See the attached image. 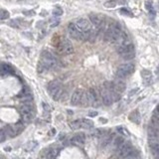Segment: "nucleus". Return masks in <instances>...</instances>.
<instances>
[{
	"label": "nucleus",
	"mask_w": 159,
	"mask_h": 159,
	"mask_svg": "<svg viewBox=\"0 0 159 159\" xmlns=\"http://www.w3.org/2000/svg\"><path fill=\"white\" fill-rule=\"evenodd\" d=\"M123 31L121 29V26L117 22L110 23L105 31V36L103 39L106 42H110L113 44H116L118 42L119 38L121 37Z\"/></svg>",
	"instance_id": "obj_1"
},
{
	"label": "nucleus",
	"mask_w": 159,
	"mask_h": 159,
	"mask_svg": "<svg viewBox=\"0 0 159 159\" xmlns=\"http://www.w3.org/2000/svg\"><path fill=\"white\" fill-rule=\"evenodd\" d=\"M57 58L55 57L53 53H51L50 51L44 50L40 57V66L44 70H50L52 68L57 66Z\"/></svg>",
	"instance_id": "obj_2"
},
{
	"label": "nucleus",
	"mask_w": 159,
	"mask_h": 159,
	"mask_svg": "<svg viewBox=\"0 0 159 159\" xmlns=\"http://www.w3.org/2000/svg\"><path fill=\"white\" fill-rule=\"evenodd\" d=\"M19 113L21 114V120L25 123H29L34 116V109L31 102H23L19 107Z\"/></svg>",
	"instance_id": "obj_3"
},
{
	"label": "nucleus",
	"mask_w": 159,
	"mask_h": 159,
	"mask_svg": "<svg viewBox=\"0 0 159 159\" xmlns=\"http://www.w3.org/2000/svg\"><path fill=\"white\" fill-rule=\"evenodd\" d=\"M68 32H69V35L72 38L75 40H78V41H85V40L90 39L89 33H83V31L79 29V27L76 25V23H70L68 25Z\"/></svg>",
	"instance_id": "obj_4"
},
{
	"label": "nucleus",
	"mask_w": 159,
	"mask_h": 159,
	"mask_svg": "<svg viewBox=\"0 0 159 159\" xmlns=\"http://www.w3.org/2000/svg\"><path fill=\"white\" fill-rule=\"evenodd\" d=\"M57 48V51L61 55H71L74 53V47L68 39H60L54 45Z\"/></svg>",
	"instance_id": "obj_5"
},
{
	"label": "nucleus",
	"mask_w": 159,
	"mask_h": 159,
	"mask_svg": "<svg viewBox=\"0 0 159 159\" xmlns=\"http://www.w3.org/2000/svg\"><path fill=\"white\" fill-rule=\"evenodd\" d=\"M48 91L51 95V98L54 99V101H59L61 98L62 94H63V87L62 85L60 83V82L56 81H51L49 83H48Z\"/></svg>",
	"instance_id": "obj_6"
},
{
	"label": "nucleus",
	"mask_w": 159,
	"mask_h": 159,
	"mask_svg": "<svg viewBox=\"0 0 159 159\" xmlns=\"http://www.w3.org/2000/svg\"><path fill=\"white\" fill-rule=\"evenodd\" d=\"M3 128L5 130L7 136L13 138L15 136H17V135H19L24 130V128H25V123L21 120L17 123H13V124H8L5 127H3Z\"/></svg>",
	"instance_id": "obj_7"
},
{
	"label": "nucleus",
	"mask_w": 159,
	"mask_h": 159,
	"mask_svg": "<svg viewBox=\"0 0 159 159\" xmlns=\"http://www.w3.org/2000/svg\"><path fill=\"white\" fill-rule=\"evenodd\" d=\"M135 71V66L132 63H127V64H122L116 70V77L119 79H125L129 77L130 75L133 74Z\"/></svg>",
	"instance_id": "obj_8"
},
{
	"label": "nucleus",
	"mask_w": 159,
	"mask_h": 159,
	"mask_svg": "<svg viewBox=\"0 0 159 159\" xmlns=\"http://www.w3.org/2000/svg\"><path fill=\"white\" fill-rule=\"evenodd\" d=\"M133 147L130 142L124 141L116 148V156L118 158H126L133 154Z\"/></svg>",
	"instance_id": "obj_9"
},
{
	"label": "nucleus",
	"mask_w": 159,
	"mask_h": 159,
	"mask_svg": "<svg viewBox=\"0 0 159 159\" xmlns=\"http://www.w3.org/2000/svg\"><path fill=\"white\" fill-rule=\"evenodd\" d=\"M90 95V101H91V105L93 107H98L102 105V95L99 93V89H95V87H91L87 91Z\"/></svg>",
	"instance_id": "obj_10"
},
{
	"label": "nucleus",
	"mask_w": 159,
	"mask_h": 159,
	"mask_svg": "<svg viewBox=\"0 0 159 159\" xmlns=\"http://www.w3.org/2000/svg\"><path fill=\"white\" fill-rule=\"evenodd\" d=\"M89 19L98 31H101L102 28H105V17L102 15L97 13H91L89 15Z\"/></svg>",
	"instance_id": "obj_11"
},
{
	"label": "nucleus",
	"mask_w": 159,
	"mask_h": 159,
	"mask_svg": "<svg viewBox=\"0 0 159 159\" xmlns=\"http://www.w3.org/2000/svg\"><path fill=\"white\" fill-rule=\"evenodd\" d=\"M76 25L79 27V29L83 31V33H89L91 34L93 32V24L90 21V19L87 20L86 18H79L76 21Z\"/></svg>",
	"instance_id": "obj_12"
},
{
	"label": "nucleus",
	"mask_w": 159,
	"mask_h": 159,
	"mask_svg": "<svg viewBox=\"0 0 159 159\" xmlns=\"http://www.w3.org/2000/svg\"><path fill=\"white\" fill-rule=\"evenodd\" d=\"M118 54L120 55V57L122 59L126 60V61L132 60L135 57V48L133 46V44L129 43L128 45H127L121 52H119Z\"/></svg>",
	"instance_id": "obj_13"
},
{
	"label": "nucleus",
	"mask_w": 159,
	"mask_h": 159,
	"mask_svg": "<svg viewBox=\"0 0 159 159\" xmlns=\"http://www.w3.org/2000/svg\"><path fill=\"white\" fill-rule=\"evenodd\" d=\"M83 91L82 89H77L76 90L73 94H72L71 98V105H80L82 103V99H83Z\"/></svg>",
	"instance_id": "obj_14"
},
{
	"label": "nucleus",
	"mask_w": 159,
	"mask_h": 159,
	"mask_svg": "<svg viewBox=\"0 0 159 159\" xmlns=\"http://www.w3.org/2000/svg\"><path fill=\"white\" fill-rule=\"evenodd\" d=\"M113 90L120 94L125 91V83L122 81V79L117 78L114 82H113Z\"/></svg>",
	"instance_id": "obj_15"
},
{
	"label": "nucleus",
	"mask_w": 159,
	"mask_h": 159,
	"mask_svg": "<svg viewBox=\"0 0 159 159\" xmlns=\"http://www.w3.org/2000/svg\"><path fill=\"white\" fill-rule=\"evenodd\" d=\"M141 77H142V82L145 86H150L153 82L152 74L148 70H142L141 71Z\"/></svg>",
	"instance_id": "obj_16"
},
{
	"label": "nucleus",
	"mask_w": 159,
	"mask_h": 159,
	"mask_svg": "<svg viewBox=\"0 0 159 159\" xmlns=\"http://www.w3.org/2000/svg\"><path fill=\"white\" fill-rule=\"evenodd\" d=\"M86 142V135L83 133H79V134H76L74 137L71 138V143L73 145H83V143Z\"/></svg>",
	"instance_id": "obj_17"
},
{
	"label": "nucleus",
	"mask_w": 159,
	"mask_h": 159,
	"mask_svg": "<svg viewBox=\"0 0 159 159\" xmlns=\"http://www.w3.org/2000/svg\"><path fill=\"white\" fill-rule=\"evenodd\" d=\"M148 135L151 138H159V127L150 123L148 126Z\"/></svg>",
	"instance_id": "obj_18"
},
{
	"label": "nucleus",
	"mask_w": 159,
	"mask_h": 159,
	"mask_svg": "<svg viewBox=\"0 0 159 159\" xmlns=\"http://www.w3.org/2000/svg\"><path fill=\"white\" fill-rule=\"evenodd\" d=\"M129 119L132 122H135L136 124H138L140 122V114H139L138 110H133L132 113L129 114Z\"/></svg>",
	"instance_id": "obj_19"
},
{
	"label": "nucleus",
	"mask_w": 159,
	"mask_h": 159,
	"mask_svg": "<svg viewBox=\"0 0 159 159\" xmlns=\"http://www.w3.org/2000/svg\"><path fill=\"white\" fill-rule=\"evenodd\" d=\"M81 125L82 128H91L94 126V122L91 119L87 118H81Z\"/></svg>",
	"instance_id": "obj_20"
},
{
	"label": "nucleus",
	"mask_w": 159,
	"mask_h": 159,
	"mask_svg": "<svg viewBox=\"0 0 159 159\" xmlns=\"http://www.w3.org/2000/svg\"><path fill=\"white\" fill-rule=\"evenodd\" d=\"M151 124H153L155 126H158L159 127V111L154 109L153 111V115L151 117Z\"/></svg>",
	"instance_id": "obj_21"
},
{
	"label": "nucleus",
	"mask_w": 159,
	"mask_h": 159,
	"mask_svg": "<svg viewBox=\"0 0 159 159\" xmlns=\"http://www.w3.org/2000/svg\"><path fill=\"white\" fill-rule=\"evenodd\" d=\"M81 105L83 106H87V105H91V101H90V95L89 93L87 91H83V99H82V103Z\"/></svg>",
	"instance_id": "obj_22"
},
{
	"label": "nucleus",
	"mask_w": 159,
	"mask_h": 159,
	"mask_svg": "<svg viewBox=\"0 0 159 159\" xmlns=\"http://www.w3.org/2000/svg\"><path fill=\"white\" fill-rule=\"evenodd\" d=\"M37 145H38L37 141H29L24 146V149H25V151H27V152H30V151H33L36 147H37Z\"/></svg>",
	"instance_id": "obj_23"
},
{
	"label": "nucleus",
	"mask_w": 159,
	"mask_h": 159,
	"mask_svg": "<svg viewBox=\"0 0 159 159\" xmlns=\"http://www.w3.org/2000/svg\"><path fill=\"white\" fill-rule=\"evenodd\" d=\"M14 71L13 69L9 66V65H6V64H2V70H1V74L2 76H4L5 74L7 75H10V74H13Z\"/></svg>",
	"instance_id": "obj_24"
},
{
	"label": "nucleus",
	"mask_w": 159,
	"mask_h": 159,
	"mask_svg": "<svg viewBox=\"0 0 159 159\" xmlns=\"http://www.w3.org/2000/svg\"><path fill=\"white\" fill-rule=\"evenodd\" d=\"M123 142H124V139H123V137L121 136L120 134H119L118 136L114 137V138H113V146L115 147V148H117V147H118L119 145H120V144H122Z\"/></svg>",
	"instance_id": "obj_25"
},
{
	"label": "nucleus",
	"mask_w": 159,
	"mask_h": 159,
	"mask_svg": "<svg viewBox=\"0 0 159 159\" xmlns=\"http://www.w3.org/2000/svg\"><path fill=\"white\" fill-rule=\"evenodd\" d=\"M70 126H71V128L72 129H79V128H82V125H81V119H77V120H74V121H72L70 123Z\"/></svg>",
	"instance_id": "obj_26"
},
{
	"label": "nucleus",
	"mask_w": 159,
	"mask_h": 159,
	"mask_svg": "<svg viewBox=\"0 0 159 159\" xmlns=\"http://www.w3.org/2000/svg\"><path fill=\"white\" fill-rule=\"evenodd\" d=\"M116 129H117V131L119 132V134L121 135V136H124V137L129 136V132H128V131H127L123 126H117Z\"/></svg>",
	"instance_id": "obj_27"
},
{
	"label": "nucleus",
	"mask_w": 159,
	"mask_h": 159,
	"mask_svg": "<svg viewBox=\"0 0 159 159\" xmlns=\"http://www.w3.org/2000/svg\"><path fill=\"white\" fill-rule=\"evenodd\" d=\"M9 18V12L4 10V9H1V13H0V19L1 20H5V19H8Z\"/></svg>",
	"instance_id": "obj_28"
},
{
	"label": "nucleus",
	"mask_w": 159,
	"mask_h": 159,
	"mask_svg": "<svg viewBox=\"0 0 159 159\" xmlns=\"http://www.w3.org/2000/svg\"><path fill=\"white\" fill-rule=\"evenodd\" d=\"M116 1L115 0H110V1H107L105 3V6L106 8H114L115 6H116Z\"/></svg>",
	"instance_id": "obj_29"
},
{
	"label": "nucleus",
	"mask_w": 159,
	"mask_h": 159,
	"mask_svg": "<svg viewBox=\"0 0 159 159\" xmlns=\"http://www.w3.org/2000/svg\"><path fill=\"white\" fill-rule=\"evenodd\" d=\"M119 12H120L121 14L125 15V16H130V17H132V16H133V14L131 13V11L128 10V9H126V8H120Z\"/></svg>",
	"instance_id": "obj_30"
},
{
	"label": "nucleus",
	"mask_w": 159,
	"mask_h": 159,
	"mask_svg": "<svg viewBox=\"0 0 159 159\" xmlns=\"http://www.w3.org/2000/svg\"><path fill=\"white\" fill-rule=\"evenodd\" d=\"M146 8L148 9V11L150 12V14L152 13L153 15L155 14V10H154V8L152 6V3H150V2H146Z\"/></svg>",
	"instance_id": "obj_31"
},
{
	"label": "nucleus",
	"mask_w": 159,
	"mask_h": 159,
	"mask_svg": "<svg viewBox=\"0 0 159 159\" xmlns=\"http://www.w3.org/2000/svg\"><path fill=\"white\" fill-rule=\"evenodd\" d=\"M152 150H153L154 156L156 157L157 159H159V145L156 146V147H154V148H152Z\"/></svg>",
	"instance_id": "obj_32"
},
{
	"label": "nucleus",
	"mask_w": 159,
	"mask_h": 159,
	"mask_svg": "<svg viewBox=\"0 0 159 159\" xmlns=\"http://www.w3.org/2000/svg\"><path fill=\"white\" fill-rule=\"evenodd\" d=\"M6 136H7V134L5 132V130H4V128H2V130H1V139H0V141H1V142L5 141Z\"/></svg>",
	"instance_id": "obj_33"
},
{
	"label": "nucleus",
	"mask_w": 159,
	"mask_h": 159,
	"mask_svg": "<svg viewBox=\"0 0 159 159\" xmlns=\"http://www.w3.org/2000/svg\"><path fill=\"white\" fill-rule=\"evenodd\" d=\"M53 13H54V15H57V16H59V15H61V14L63 13V12H62V10H61V9H60V8H56V9L54 10Z\"/></svg>",
	"instance_id": "obj_34"
},
{
	"label": "nucleus",
	"mask_w": 159,
	"mask_h": 159,
	"mask_svg": "<svg viewBox=\"0 0 159 159\" xmlns=\"http://www.w3.org/2000/svg\"><path fill=\"white\" fill-rule=\"evenodd\" d=\"M89 115H90V116H97L98 113H97V111H91V113H89Z\"/></svg>",
	"instance_id": "obj_35"
},
{
	"label": "nucleus",
	"mask_w": 159,
	"mask_h": 159,
	"mask_svg": "<svg viewBox=\"0 0 159 159\" xmlns=\"http://www.w3.org/2000/svg\"><path fill=\"white\" fill-rule=\"evenodd\" d=\"M156 73H157V75H158V78H159V66H158V68H157V71H156Z\"/></svg>",
	"instance_id": "obj_36"
},
{
	"label": "nucleus",
	"mask_w": 159,
	"mask_h": 159,
	"mask_svg": "<svg viewBox=\"0 0 159 159\" xmlns=\"http://www.w3.org/2000/svg\"><path fill=\"white\" fill-rule=\"evenodd\" d=\"M156 109V110H158V111H159V105H158L156 106V109Z\"/></svg>",
	"instance_id": "obj_37"
},
{
	"label": "nucleus",
	"mask_w": 159,
	"mask_h": 159,
	"mask_svg": "<svg viewBox=\"0 0 159 159\" xmlns=\"http://www.w3.org/2000/svg\"><path fill=\"white\" fill-rule=\"evenodd\" d=\"M29 159H32V158H29Z\"/></svg>",
	"instance_id": "obj_38"
}]
</instances>
